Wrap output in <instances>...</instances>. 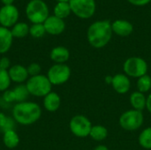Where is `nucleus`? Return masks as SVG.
<instances>
[{"mask_svg":"<svg viewBox=\"0 0 151 150\" xmlns=\"http://www.w3.org/2000/svg\"><path fill=\"white\" fill-rule=\"evenodd\" d=\"M61 105V98L56 92H50L43 98V107L50 112H54L59 109Z\"/></svg>","mask_w":151,"mask_h":150,"instance_id":"obj_15","label":"nucleus"},{"mask_svg":"<svg viewBox=\"0 0 151 150\" xmlns=\"http://www.w3.org/2000/svg\"><path fill=\"white\" fill-rule=\"evenodd\" d=\"M45 33L46 30L43 24H33V26L29 28V34L35 38H40L43 36Z\"/></svg>","mask_w":151,"mask_h":150,"instance_id":"obj_28","label":"nucleus"},{"mask_svg":"<svg viewBox=\"0 0 151 150\" xmlns=\"http://www.w3.org/2000/svg\"><path fill=\"white\" fill-rule=\"evenodd\" d=\"M11 78L9 76L8 70L0 68V92H4L8 90L11 86Z\"/></svg>","mask_w":151,"mask_h":150,"instance_id":"obj_27","label":"nucleus"},{"mask_svg":"<svg viewBox=\"0 0 151 150\" xmlns=\"http://www.w3.org/2000/svg\"><path fill=\"white\" fill-rule=\"evenodd\" d=\"M3 100L5 103H12L15 102V97H14L13 91L9 90V89L4 91V94H3Z\"/></svg>","mask_w":151,"mask_h":150,"instance_id":"obj_30","label":"nucleus"},{"mask_svg":"<svg viewBox=\"0 0 151 150\" xmlns=\"http://www.w3.org/2000/svg\"><path fill=\"white\" fill-rule=\"evenodd\" d=\"M27 72H28V74H29L30 77L41 74V71H42V67H41V65L38 63H32V64H30L27 67Z\"/></svg>","mask_w":151,"mask_h":150,"instance_id":"obj_29","label":"nucleus"},{"mask_svg":"<svg viewBox=\"0 0 151 150\" xmlns=\"http://www.w3.org/2000/svg\"><path fill=\"white\" fill-rule=\"evenodd\" d=\"M92 126L90 120L83 115H75L69 123L70 131L78 138H86L89 136Z\"/></svg>","mask_w":151,"mask_h":150,"instance_id":"obj_7","label":"nucleus"},{"mask_svg":"<svg viewBox=\"0 0 151 150\" xmlns=\"http://www.w3.org/2000/svg\"><path fill=\"white\" fill-rule=\"evenodd\" d=\"M8 72L11 80L15 83L22 84L29 79V74L27 67L21 65H14L11 66L8 70Z\"/></svg>","mask_w":151,"mask_h":150,"instance_id":"obj_13","label":"nucleus"},{"mask_svg":"<svg viewBox=\"0 0 151 150\" xmlns=\"http://www.w3.org/2000/svg\"><path fill=\"white\" fill-rule=\"evenodd\" d=\"M47 77L52 85H62L70 79L71 69L65 64H55L49 69Z\"/></svg>","mask_w":151,"mask_h":150,"instance_id":"obj_8","label":"nucleus"},{"mask_svg":"<svg viewBox=\"0 0 151 150\" xmlns=\"http://www.w3.org/2000/svg\"><path fill=\"white\" fill-rule=\"evenodd\" d=\"M112 35L111 24L109 20H100L89 26L87 33L90 45L96 49L106 46Z\"/></svg>","mask_w":151,"mask_h":150,"instance_id":"obj_2","label":"nucleus"},{"mask_svg":"<svg viewBox=\"0 0 151 150\" xmlns=\"http://www.w3.org/2000/svg\"><path fill=\"white\" fill-rule=\"evenodd\" d=\"M129 3H131L134 5H137V6H142L145 5L147 4H149L151 0H127Z\"/></svg>","mask_w":151,"mask_h":150,"instance_id":"obj_32","label":"nucleus"},{"mask_svg":"<svg viewBox=\"0 0 151 150\" xmlns=\"http://www.w3.org/2000/svg\"><path fill=\"white\" fill-rule=\"evenodd\" d=\"M15 126V120L12 118L5 116L4 113L0 112V130L5 133L10 130H13Z\"/></svg>","mask_w":151,"mask_h":150,"instance_id":"obj_26","label":"nucleus"},{"mask_svg":"<svg viewBox=\"0 0 151 150\" xmlns=\"http://www.w3.org/2000/svg\"><path fill=\"white\" fill-rule=\"evenodd\" d=\"M123 69L128 77L140 78L148 72V64L147 62L140 57H128L124 65Z\"/></svg>","mask_w":151,"mask_h":150,"instance_id":"obj_6","label":"nucleus"},{"mask_svg":"<svg viewBox=\"0 0 151 150\" xmlns=\"http://www.w3.org/2000/svg\"><path fill=\"white\" fill-rule=\"evenodd\" d=\"M29 95L36 97H44L51 92L52 84L49 80L47 75L39 74L29 77L26 82Z\"/></svg>","mask_w":151,"mask_h":150,"instance_id":"obj_3","label":"nucleus"},{"mask_svg":"<svg viewBox=\"0 0 151 150\" xmlns=\"http://www.w3.org/2000/svg\"><path fill=\"white\" fill-rule=\"evenodd\" d=\"M130 103L134 110L142 111L146 108V103H147V97L145 96L144 94L135 91L131 94L130 95Z\"/></svg>","mask_w":151,"mask_h":150,"instance_id":"obj_18","label":"nucleus"},{"mask_svg":"<svg viewBox=\"0 0 151 150\" xmlns=\"http://www.w3.org/2000/svg\"><path fill=\"white\" fill-rule=\"evenodd\" d=\"M69 4L72 11L81 19H88L96 11L95 0H70Z\"/></svg>","mask_w":151,"mask_h":150,"instance_id":"obj_9","label":"nucleus"},{"mask_svg":"<svg viewBox=\"0 0 151 150\" xmlns=\"http://www.w3.org/2000/svg\"><path fill=\"white\" fill-rule=\"evenodd\" d=\"M146 108L151 113V93L147 97V103H146Z\"/></svg>","mask_w":151,"mask_h":150,"instance_id":"obj_33","label":"nucleus"},{"mask_svg":"<svg viewBox=\"0 0 151 150\" xmlns=\"http://www.w3.org/2000/svg\"><path fill=\"white\" fill-rule=\"evenodd\" d=\"M13 36L11 30L6 27H0V54L6 53L12 44Z\"/></svg>","mask_w":151,"mask_h":150,"instance_id":"obj_16","label":"nucleus"},{"mask_svg":"<svg viewBox=\"0 0 151 150\" xmlns=\"http://www.w3.org/2000/svg\"><path fill=\"white\" fill-rule=\"evenodd\" d=\"M105 80H106L107 83H111V82H112V77L111 76H106Z\"/></svg>","mask_w":151,"mask_h":150,"instance_id":"obj_36","label":"nucleus"},{"mask_svg":"<svg viewBox=\"0 0 151 150\" xmlns=\"http://www.w3.org/2000/svg\"><path fill=\"white\" fill-rule=\"evenodd\" d=\"M42 116L40 105L34 102L18 103L13 106L12 117L15 122L22 126H30L37 122Z\"/></svg>","mask_w":151,"mask_h":150,"instance_id":"obj_1","label":"nucleus"},{"mask_svg":"<svg viewBox=\"0 0 151 150\" xmlns=\"http://www.w3.org/2000/svg\"><path fill=\"white\" fill-rule=\"evenodd\" d=\"M89 136L96 141H104L108 136V130L105 126L101 125L93 126L89 133Z\"/></svg>","mask_w":151,"mask_h":150,"instance_id":"obj_20","label":"nucleus"},{"mask_svg":"<svg viewBox=\"0 0 151 150\" xmlns=\"http://www.w3.org/2000/svg\"><path fill=\"white\" fill-rule=\"evenodd\" d=\"M27 16L34 24H42L49 18L47 4L42 0H32L27 6Z\"/></svg>","mask_w":151,"mask_h":150,"instance_id":"obj_5","label":"nucleus"},{"mask_svg":"<svg viewBox=\"0 0 151 150\" xmlns=\"http://www.w3.org/2000/svg\"><path fill=\"white\" fill-rule=\"evenodd\" d=\"M1 1L3 4H4V5H12L14 0H1Z\"/></svg>","mask_w":151,"mask_h":150,"instance_id":"obj_35","label":"nucleus"},{"mask_svg":"<svg viewBox=\"0 0 151 150\" xmlns=\"http://www.w3.org/2000/svg\"><path fill=\"white\" fill-rule=\"evenodd\" d=\"M3 142L8 149H14L19 143V137L14 130H10L4 133Z\"/></svg>","mask_w":151,"mask_h":150,"instance_id":"obj_19","label":"nucleus"},{"mask_svg":"<svg viewBox=\"0 0 151 150\" xmlns=\"http://www.w3.org/2000/svg\"><path fill=\"white\" fill-rule=\"evenodd\" d=\"M11 67V61L8 57H3L0 59V68L4 69V70H9V68Z\"/></svg>","mask_w":151,"mask_h":150,"instance_id":"obj_31","label":"nucleus"},{"mask_svg":"<svg viewBox=\"0 0 151 150\" xmlns=\"http://www.w3.org/2000/svg\"><path fill=\"white\" fill-rule=\"evenodd\" d=\"M11 32L13 37L22 38V37H25L29 33V27L27 24L24 22H20V23L15 24L12 29L11 30Z\"/></svg>","mask_w":151,"mask_h":150,"instance_id":"obj_24","label":"nucleus"},{"mask_svg":"<svg viewBox=\"0 0 151 150\" xmlns=\"http://www.w3.org/2000/svg\"><path fill=\"white\" fill-rule=\"evenodd\" d=\"M137 88L138 91L145 94L151 89V77L148 74H145L140 78H138L137 80Z\"/></svg>","mask_w":151,"mask_h":150,"instance_id":"obj_25","label":"nucleus"},{"mask_svg":"<svg viewBox=\"0 0 151 150\" xmlns=\"http://www.w3.org/2000/svg\"><path fill=\"white\" fill-rule=\"evenodd\" d=\"M58 3H68L70 0H58Z\"/></svg>","mask_w":151,"mask_h":150,"instance_id":"obj_37","label":"nucleus"},{"mask_svg":"<svg viewBox=\"0 0 151 150\" xmlns=\"http://www.w3.org/2000/svg\"><path fill=\"white\" fill-rule=\"evenodd\" d=\"M139 144L145 149H151V126L145 128L139 135Z\"/></svg>","mask_w":151,"mask_h":150,"instance_id":"obj_22","label":"nucleus"},{"mask_svg":"<svg viewBox=\"0 0 151 150\" xmlns=\"http://www.w3.org/2000/svg\"><path fill=\"white\" fill-rule=\"evenodd\" d=\"M43 26L45 27V30L50 34L57 35L63 33L65 27V24L62 19H59L58 17L50 16L43 23Z\"/></svg>","mask_w":151,"mask_h":150,"instance_id":"obj_12","label":"nucleus"},{"mask_svg":"<svg viewBox=\"0 0 151 150\" xmlns=\"http://www.w3.org/2000/svg\"><path fill=\"white\" fill-rule=\"evenodd\" d=\"M72 11L69 3H58V4L54 8V13L55 16L59 19H65L66 18L70 12Z\"/></svg>","mask_w":151,"mask_h":150,"instance_id":"obj_23","label":"nucleus"},{"mask_svg":"<svg viewBox=\"0 0 151 150\" xmlns=\"http://www.w3.org/2000/svg\"><path fill=\"white\" fill-rule=\"evenodd\" d=\"M144 116L142 111L136 110H129L121 114L119 117V126L123 130L133 132L136 131L143 125Z\"/></svg>","mask_w":151,"mask_h":150,"instance_id":"obj_4","label":"nucleus"},{"mask_svg":"<svg viewBox=\"0 0 151 150\" xmlns=\"http://www.w3.org/2000/svg\"><path fill=\"white\" fill-rule=\"evenodd\" d=\"M111 86L118 94L125 95L128 93L131 88V81L127 75L123 73H118L112 76Z\"/></svg>","mask_w":151,"mask_h":150,"instance_id":"obj_11","label":"nucleus"},{"mask_svg":"<svg viewBox=\"0 0 151 150\" xmlns=\"http://www.w3.org/2000/svg\"><path fill=\"white\" fill-rule=\"evenodd\" d=\"M19 18V11L14 5H4L0 9V24L4 27L13 26Z\"/></svg>","mask_w":151,"mask_h":150,"instance_id":"obj_10","label":"nucleus"},{"mask_svg":"<svg viewBox=\"0 0 151 150\" xmlns=\"http://www.w3.org/2000/svg\"><path fill=\"white\" fill-rule=\"evenodd\" d=\"M13 94H14V97H15V102L18 103H23L26 102L29 96V92L27 88L26 84H19L18 86H16L13 89Z\"/></svg>","mask_w":151,"mask_h":150,"instance_id":"obj_21","label":"nucleus"},{"mask_svg":"<svg viewBox=\"0 0 151 150\" xmlns=\"http://www.w3.org/2000/svg\"><path fill=\"white\" fill-rule=\"evenodd\" d=\"M94 150H109L108 147L105 145H98L97 147H96Z\"/></svg>","mask_w":151,"mask_h":150,"instance_id":"obj_34","label":"nucleus"},{"mask_svg":"<svg viewBox=\"0 0 151 150\" xmlns=\"http://www.w3.org/2000/svg\"><path fill=\"white\" fill-rule=\"evenodd\" d=\"M50 56L56 64H65L70 57V52L65 47L58 46L52 49Z\"/></svg>","mask_w":151,"mask_h":150,"instance_id":"obj_17","label":"nucleus"},{"mask_svg":"<svg viewBox=\"0 0 151 150\" xmlns=\"http://www.w3.org/2000/svg\"><path fill=\"white\" fill-rule=\"evenodd\" d=\"M111 28H112V32L123 37L130 35L134 30L133 25L129 21L124 19H118L114 21L111 24Z\"/></svg>","mask_w":151,"mask_h":150,"instance_id":"obj_14","label":"nucleus"}]
</instances>
